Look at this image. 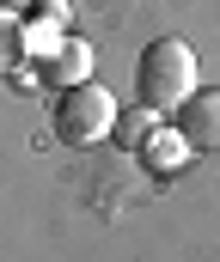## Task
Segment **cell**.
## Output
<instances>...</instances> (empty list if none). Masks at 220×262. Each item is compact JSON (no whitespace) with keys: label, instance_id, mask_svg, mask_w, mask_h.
<instances>
[{"label":"cell","instance_id":"cell-1","mask_svg":"<svg viewBox=\"0 0 220 262\" xmlns=\"http://www.w3.org/2000/svg\"><path fill=\"white\" fill-rule=\"evenodd\" d=\"M190 92H196V49L184 37H159L141 55V104L153 116H171V110H184Z\"/></svg>","mask_w":220,"mask_h":262},{"label":"cell","instance_id":"cell-2","mask_svg":"<svg viewBox=\"0 0 220 262\" xmlns=\"http://www.w3.org/2000/svg\"><path fill=\"white\" fill-rule=\"evenodd\" d=\"M110 128H116V98L98 79H79V85H68L55 98V134H62V146H98Z\"/></svg>","mask_w":220,"mask_h":262},{"label":"cell","instance_id":"cell-3","mask_svg":"<svg viewBox=\"0 0 220 262\" xmlns=\"http://www.w3.org/2000/svg\"><path fill=\"white\" fill-rule=\"evenodd\" d=\"M177 116H184V140L196 152H220V92H190Z\"/></svg>","mask_w":220,"mask_h":262},{"label":"cell","instance_id":"cell-4","mask_svg":"<svg viewBox=\"0 0 220 262\" xmlns=\"http://www.w3.org/2000/svg\"><path fill=\"white\" fill-rule=\"evenodd\" d=\"M37 73H43L49 85H62V92H68V85H79V79L92 73V49H79L73 37H62L55 49H43V61H37Z\"/></svg>","mask_w":220,"mask_h":262},{"label":"cell","instance_id":"cell-5","mask_svg":"<svg viewBox=\"0 0 220 262\" xmlns=\"http://www.w3.org/2000/svg\"><path fill=\"white\" fill-rule=\"evenodd\" d=\"M25 49H31V37H25V18L0 6V79H12V73H18Z\"/></svg>","mask_w":220,"mask_h":262},{"label":"cell","instance_id":"cell-6","mask_svg":"<svg viewBox=\"0 0 220 262\" xmlns=\"http://www.w3.org/2000/svg\"><path fill=\"white\" fill-rule=\"evenodd\" d=\"M62 25H68V6H62V0H43V6L31 12V31H37V55H43V49H55L49 37H55Z\"/></svg>","mask_w":220,"mask_h":262},{"label":"cell","instance_id":"cell-7","mask_svg":"<svg viewBox=\"0 0 220 262\" xmlns=\"http://www.w3.org/2000/svg\"><path fill=\"white\" fill-rule=\"evenodd\" d=\"M147 165H153V171H171V165H177V159H184V134H147Z\"/></svg>","mask_w":220,"mask_h":262},{"label":"cell","instance_id":"cell-8","mask_svg":"<svg viewBox=\"0 0 220 262\" xmlns=\"http://www.w3.org/2000/svg\"><path fill=\"white\" fill-rule=\"evenodd\" d=\"M147 134H153V110L147 116H123V140L129 146H147Z\"/></svg>","mask_w":220,"mask_h":262}]
</instances>
